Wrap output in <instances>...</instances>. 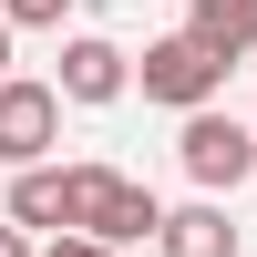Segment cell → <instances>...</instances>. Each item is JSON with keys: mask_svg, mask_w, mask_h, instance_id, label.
<instances>
[{"mask_svg": "<svg viewBox=\"0 0 257 257\" xmlns=\"http://www.w3.org/2000/svg\"><path fill=\"white\" fill-rule=\"evenodd\" d=\"M62 226L72 237H103V247H134L165 226L155 185H134L123 165H62Z\"/></svg>", "mask_w": 257, "mask_h": 257, "instance_id": "1", "label": "cell"}, {"mask_svg": "<svg viewBox=\"0 0 257 257\" xmlns=\"http://www.w3.org/2000/svg\"><path fill=\"white\" fill-rule=\"evenodd\" d=\"M134 82H144V103H165V113H196V103L226 93V62L206 52L196 31H165V41L134 52Z\"/></svg>", "mask_w": 257, "mask_h": 257, "instance_id": "2", "label": "cell"}, {"mask_svg": "<svg viewBox=\"0 0 257 257\" xmlns=\"http://www.w3.org/2000/svg\"><path fill=\"white\" fill-rule=\"evenodd\" d=\"M175 165L206 185V196H237V185L257 175V134H247L237 113H216V103H196V113H185V134H175Z\"/></svg>", "mask_w": 257, "mask_h": 257, "instance_id": "3", "label": "cell"}, {"mask_svg": "<svg viewBox=\"0 0 257 257\" xmlns=\"http://www.w3.org/2000/svg\"><path fill=\"white\" fill-rule=\"evenodd\" d=\"M62 144V93L31 72H0V165H52Z\"/></svg>", "mask_w": 257, "mask_h": 257, "instance_id": "4", "label": "cell"}, {"mask_svg": "<svg viewBox=\"0 0 257 257\" xmlns=\"http://www.w3.org/2000/svg\"><path fill=\"white\" fill-rule=\"evenodd\" d=\"M52 93L82 103V113H93V103H123V93H134V52H123V41H103V31H72V41H62Z\"/></svg>", "mask_w": 257, "mask_h": 257, "instance_id": "5", "label": "cell"}, {"mask_svg": "<svg viewBox=\"0 0 257 257\" xmlns=\"http://www.w3.org/2000/svg\"><path fill=\"white\" fill-rule=\"evenodd\" d=\"M237 237H247V226L226 216V196H196V206H175V216L155 226L165 257H237Z\"/></svg>", "mask_w": 257, "mask_h": 257, "instance_id": "6", "label": "cell"}, {"mask_svg": "<svg viewBox=\"0 0 257 257\" xmlns=\"http://www.w3.org/2000/svg\"><path fill=\"white\" fill-rule=\"evenodd\" d=\"M185 31H196L206 52L237 72V62L257 52V0H185Z\"/></svg>", "mask_w": 257, "mask_h": 257, "instance_id": "7", "label": "cell"}, {"mask_svg": "<svg viewBox=\"0 0 257 257\" xmlns=\"http://www.w3.org/2000/svg\"><path fill=\"white\" fill-rule=\"evenodd\" d=\"M0 216H11V226H62V165H11Z\"/></svg>", "mask_w": 257, "mask_h": 257, "instance_id": "8", "label": "cell"}, {"mask_svg": "<svg viewBox=\"0 0 257 257\" xmlns=\"http://www.w3.org/2000/svg\"><path fill=\"white\" fill-rule=\"evenodd\" d=\"M0 21H11V31H62L72 0H0Z\"/></svg>", "mask_w": 257, "mask_h": 257, "instance_id": "9", "label": "cell"}, {"mask_svg": "<svg viewBox=\"0 0 257 257\" xmlns=\"http://www.w3.org/2000/svg\"><path fill=\"white\" fill-rule=\"evenodd\" d=\"M41 257H123V247H103V237H72V226H62V237L41 247Z\"/></svg>", "mask_w": 257, "mask_h": 257, "instance_id": "10", "label": "cell"}, {"mask_svg": "<svg viewBox=\"0 0 257 257\" xmlns=\"http://www.w3.org/2000/svg\"><path fill=\"white\" fill-rule=\"evenodd\" d=\"M0 257H41V247H31V226H11V216H0Z\"/></svg>", "mask_w": 257, "mask_h": 257, "instance_id": "11", "label": "cell"}, {"mask_svg": "<svg viewBox=\"0 0 257 257\" xmlns=\"http://www.w3.org/2000/svg\"><path fill=\"white\" fill-rule=\"evenodd\" d=\"M11 41H21V31H11V21H0V72H11Z\"/></svg>", "mask_w": 257, "mask_h": 257, "instance_id": "12", "label": "cell"}, {"mask_svg": "<svg viewBox=\"0 0 257 257\" xmlns=\"http://www.w3.org/2000/svg\"><path fill=\"white\" fill-rule=\"evenodd\" d=\"M247 134H257V123H247Z\"/></svg>", "mask_w": 257, "mask_h": 257, "instance_id": "13", "label": "cell"}]
</instances>
